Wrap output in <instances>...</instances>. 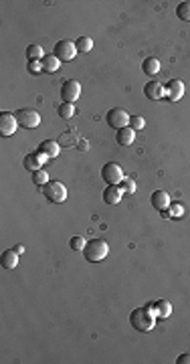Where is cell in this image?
<instances>
[{
    "instance_id": "cell-12",
    "label": "cell",
    "mask_w": 190,
    "mask_h": 364,
    "mask_svg": "<svg viewBox=\"0 0 190 364\" xmlns=\"http://www.w3.org/2000/svg\"><path fill=\"white\" fill-rule=\"evenodd\" d=\"M47 160H49V158H47L43 152H35V154L24 156V160H22V166H24L26 170L35 172V170H40V168H43Z\"/></svg>"
},
{
    "instance_id": "cell-8",
    "label": "cell",
    "mask_w": 190,
    "mask_h": 364,
    "mask_svg": "<svg viewBox=\"0 0 190 364\" xmlns=\"http://www.w3.org/2000/svg\"><path fill=\"white\" fill-rule=\"evenodd\" d=\"M81 96V83L77 79H67L61 87V99L65 103H75Z\"/></svg>"
},
{
    "instance_id": "cell-3",
    "label": "cell",
    "mask_w": 190,
    "mask_h": 364,
    "mask_svg": "<svg viewBox=\"0 0 190 364\" xmlns=\"http://www.w3.org/2000/svg\"><path fill=\"white\" fill-rule=\"evenodd\" d=\"M43 194L49 202H55V205H61V202L67 200V188L61 180H49L43 186Z\"/></svg>"
},
{
    "instance_id": "cell-5",
    "label": "cell",
    "mask_w": 190,
    "mask_h": 364,
    "mask_svg": "<svg viewBox=\"0 0 190 364\" xmlns=\"http://www.w3.org/2000/svg\"><path fill=\"white\" fill-rule=\"evenodd\" d=\"M17 119L19 126L24 130H35L40 126V115L37 110H29V107H22V110L17 112Z\"/></svg>"
},
{
    "instance_id": "cell-18",
    "label": "cell",
    "mask_w": 190,
    "mask_h": 364,
    "mask_svg": "<svg viewBox=\"0 0 190 364\" xmlns=\"http://www.w3.org/2000/svg\"><path fill=\"white\" fill-rule=\"evenodd\" d=\"M0 263H2L4 269H15L19 265V253L15 249H8L2 253V259H0Z\"/></svg>"
},
{
    "instance_id": "cell-9",
    "label": "cell",
    "mask_w": 190,
    "mask_h": 364,
    "mask_svg": "<svg viewBox=\"0 0 190 364\" xmlns=\"http://www.w3.org/2000/svg\"><path fill=\"white\" fill-rule=\"evenodd\" d=\"M77 47H75V43L73 40H59V43L55 45V49H53V55L55 57H59L61 61H73L75 59V55H77Z\"/></svg>"
},
{
    "instance_id": "cell-14",
    "label": "cell",
    "mask_w": 190,
    "mask_h": 364,
    "mask_svg": "<svg viewBox=\"0 0 190 364\" xmlns=\"http://www.w3.org/2000/svg\"><path fill=\"white\" fill-rule=\"evenodd\" d=\"M38 152H43L47 158H57L61 152V144L55 140H45L38 144Z\"/></svg>"
},
{
    "instance_id": "cell-21",
    "label": "cell",
    "mask_w": 190,
    "mask_h": 364,
    "mask_svg": "<svg viewBox=\"0 0 190 364\" xmlns=\"http://www.w3.org/2000/svg\"><path fill=\"white\" fill-rule=\"evenodd\" d=\"M26 57L29 61H43L45 59V51L40 45H29L26 47Z\"/></svg>"
},
{
    "instance_id": "cell-7",
    "label": "cell",
    "mask_w": 190,
    "mask_h": 364,
    "mask_svg": "<svg viewBox=\"0 0 190 364\" xmlns=\"http://www.w3.org/2000/svg\"><path fill=\"white\" fill-rule=\"evenodd\" d=\"M17 128H19V119H17V114L12 112H0V136H12V134H17Z\"/></svg>"
},
{
    "instance_id": "cell-30",
    "label": "cell",
    "mask_w": 190,
    "mask_h": 364,
    "mask_svg": "<svg viewBox=\"0 0 190 364\" xmlns=\"http://www.w3.org/2000/svg\"><path fill=\"white\" fill-rule=\"evenodd\" d=\"M144 126H146V119H144L142 115H132V117H130V128H133L135 132H138V130H144Z\"/></svg>"
},
{
    "instance_id": "cell-29",
    "label": "cell",
    "mask_w": 190,
    "mask_h": 364,
    "mask_svg": "<svg viewBox=\"0 0 190 364\" xmlns=\"http://www.w3.org/2000/svg\"><path fill=\"white\" fill-rule=\"evenodd\" d=\"M168 217H174V219H180L184 217V207L178 205V202H174V205L168 207Z\"/></svg>"
},
{
    "instance_id": "cell-2",
    "label": "cell",
    "mask_w": 190,
    "mask_h": 364,
    "mask_svg": "<svg viewBox=\"0 0 190 364\" xmlns=\"http://www.w3.org/2000/svg\"><path fill=\"white\" fill-rule=\"evenodd\" d=\"M107 253H110V245H107L103 239H93V241H89L85 245L83 257L89 263H97V261H103L107 257Z\"/></svg>"
},
{
    "instance_id": "cell-16",
    "label": "cell",
    "mask_w": 190,
    "mask_h": 364,
    "mask_svg": "<svg viewBox=\"0 0 190 364\" xmlns=\"http://www.w3.org/2000/svg\"><path fill=\"white\" fill-rule=\"evenodd\" d=\"M115 140H117V144H119V146H130V144H133V140H135V130H133V128H130V126L121 128V130H117V134H115Z\"/></svg>"
},
{
    "instance_id": "cell-34",
    "label": "cell",
    "mask_w": 190,
    "mask_h": 364,
    "mask_svg": "<svg viewBox=\"0 0 190 364\" xmlns=\"http://www.w3.org/2000/svg\"><path fill=\"white\" fill-rule=\"evenodd\" d=\"M15 251L20 255V253H24V247H22V245H17V247H15Z\"/></svg>"
},
{
    "instance_id": "cell-24",
    "label": "cell",
    "mask_w": 190,
    "mask_h": 364,
    "mask_svg": "<svg viewBox=\"0 0 190 364\" xmlns=\"http://www.w3.org/2000/svg\"><path fill=\"white\" fill-rule=\"evenodd\" d=\"M176 17L184 22H190V2H180L176 6Z\"/></svg>"
},
{
    "instance_id": "cell-33",
    "label": "cell",
    "mask_w": 190,
    "mask_h": 364,
    "mask_svg": "<svg viewBox=\"0 0 190 364\" xmlns=\"http://www.w3.org/2000/svg\"><path fill=\"white\" fill-rule=\"evenodd\" d=\"M176 364H190V354H180L176 358Z\"/></svg>"
},
{
    "instance_id": "cell-20",
    "label": "cell",
    "mask_w": 190,
    "mask_h": 364,
    "mask_svg": "<svg viewBox=\"0 0 190 364\" xmlns=\"http://www.w3.org/2000/svg\"><path fill=\"white\" fill-rule=\"evenodd\" d=\"M43 69H45L47 73L59 71V69H61V59L55 57V55H45V59H43Z\"/></svg>"
},
{
    "instance_id": "cell-1",
    "label": "cell",
    "mask_w": 190,
    "mask_h": 364,
    "mask_svg": "<svg viewBox=\"0 0 190 364\" xmlns=\"http://www.w3.org/2000/svg\"><path fill=\"white\" fill-rule=\"evenodd\" d=\"M130 324L138 332H150L156 324V309L154 304H148L144 307H135L130 314Z\"/></svg>"
},
{
    "instance_id": "cell-25",
    "label": "cell",
    "mask_w": 190,
    "mask_h": 364,
    "mask_svg": "<svg viewBox=\"0 0 190 364\" xmlns=\"http://www.w3.org/2000/svg\"><path fill=\"white\" fill-rule=\"evenodd\" d=\"M33 182L37 184V186H40L43 188L47 182H49V174H47V170L45 168H40V170H35L33 172Z\"/></svg>"
},
{
    "instance_id": "cell-27",
    "label": "cell",
    "mask_w": 190,
    "mask_h": 364,
    "mask_svg": "<svg viewBox=\"0 0 190 364\" xmlns=\"http://www.w3.org/2000/svg\"><path fill=\"white\" fill-rule=\"evenodd\" d=\"M119 188H121V191H124L126 194H133L135 192V188H138V186H135V182H133V178H124V180H121L119 182Z\"/></svg>"
},
{
    "instance_id": "cell-23",
    "label": "cell",
    "mask_w": 190,
    "mask_h": 364,
    "mask_svg": "<svg viewBox=\"0 0 190 364\" xmlns=\"http://www.w3.org/2000/svg\"><path fill=\"white\" fill-rule=\"evenodd\" d=\"M75 47H77L79 53H89V51L93 49V38H91V37H79L77 43H75Z\"/></svg>"
},
{
    "instance_id": "cell-26",
    "label": "cell",
    "mask_w": 190,
    "mask_h": 364,
    "mask_svg": "<svg viewBox=\"0 0 190 364\" xmlns=\"http://www.w3.org/2000/svg\"><path fill=\"white\" fill-rule=\"evenodd\" d=\"M59 115L63 117V119H71L73 115H75V105L73 103H61L59 105Z\"/></svg>"
},
{
    "instance_id": "cell-10",
    "label": "cell",
    "mask_w": 190,
    "mask_h": 364,
    "mask_svg": "<svg viewBox=\"0 0 190 364\" xmlns=\"http://www.w3.org/2000/svg\"><path fill=\"white\" fill-rule=\"evenodd\" d=\"M164 87H166V97L170 101H180L184 97V83L180 79H170Z\"/></svg>"
},
{
    "instance_id": "cell-11",
    "label": "cell",
    "mask_w": 190,
    "mask_h": 364,
    "mask_svg": "<svg viewBox=\"0 0 190 364\" xmlns=\"http://www.w3.org/2000/svg\"><path fill=\"white\" fill-rule=\"evenodd\" d=\"M144 96L152 101H158L166 96V87L162 83H158V81H148V83L144 85Z\"/></svg>"
},
{
    "instance_id": "cell-22",
    "label": "cell",
    "mask_w": 190,
    "mask_h": 364,
    "mask_svg": "<svg viewBox=\"0 0 190 364\" xmlns=\"http://www.w3.org/2000/svg\"><path fill=\"white\" fill-rule=\"evenodd\" d=\"M77 142H79V136H77V132L75 130H67L63 136H61V146H77Z\"/></svg>"
},
{
    "instance_id": "cell-17",
    "label": "cell",
    "mask_w": 190,
    "mask_h": 364,
    "mask_svg": "<svg viewBox=\"0 0 190 364\" xmlns=\"http://www.w3.org/2000/svg\"><path fill=\"white\" fill-rule=\"evenodd\" d=\"M154 309H156V318L166 320V318H170V314H172V304H170L168 300H158V302L154 304Z\"/></svg>"
},
{
    "instance_id": "cell-15",
    "label": "cell",
    "mask_w": 190,
    "mask_h": 364,
    "mask_svg": "<svg viewBox=\"0 0 190 364\" xmlns=\"http://www.w3.org/2000/svg\"><path fill=\"white\" fill-rule=\"evenodd\" d=\"M121 196H124V191H121L119 186L107 184V188L103 191V200L107 202V205H117V202L121 200Z\"/></svg>"
},
{
    "instance_id": "cell-32",
    "label": "cell",
    "mask_w": 190,
    "mask_h": 364,
    "mask_svg": "<svg viewBox=\"0 0 190 364\" xmlns=\"http://www.w3.org/2000/svg\"><path fill=\"white\" fill-rule=\"evenodd\" d=\"M87 148H89V142H87V140H79V142H77V150L87 152Z\"/></svg>"
},
{
    "instance_id": "cell-13",
    "label": "cell",
    "mask_w": 190,
    "mask_h": 364,
    "mask_svg": "<svg viewBox=\"0 0 190 364\" xmlns=\"http://www.w3.org/2000/svg\"><path fill=\"white\" fill-rule=\"evenodd\" d=\"M170 205H172V200H170V194H168L166 191H156V192L152 194V207H154L156 211L164 212V211H168Z\"/></svg>"
},
{
    "instance_id": "cell-19",
    "label": "cell",
    "mask_w": 190,
    "mask_h": 364,
    "mask_svg": "<svg viewBox=\"0 0 190 364\" xmlns=\"http://www.w3.org/2000/svg\"><path fill=\"white\" fill-rule=\"evenodd\" d=\"M160 61L156 59V57H148V59H144V63H142V71L146 73V75H158L160 73Z\"/></svg>"
},
{
    "instance_id": "cell-31",
    "label": "cell",
    "mask_w": 190,
    "mask_h": 364,
    "mask_svg": "<svg viewBox=\"0 0 190 364\" xmlns=\"http://www.w3.org/2000/svg\"><path fill=\"white\" fill-rule=\"evenodd\" d=\"M29 71L33 75H38L40 71H45L43 69V61H29Z\"/></svg>"
},
{
    "instance_id": "cell-28",
    "label": "cell",
    "mask_w": 190,
    "mask_h": 364,
    "mask_svg": "<svg viewBox=\"0 0 190 364\" xmlns=\"http://www.w3.org/2000/svg\"><path fill=\"white\" fill-rule=\"evenodd\" d=\"M85 239L81 237V235H77V237H71V241H69V247L73 249V251H83L85 249Z\"/></svg>"
},
{
    "instance_id": "cell-6",
    "label": "cell",
    "mask_w": 190,
    "mask_h": 364,
    "mask_svg": "<svg viewBox=\"0 0 190 364\" xmlns=\"http://www.w3.org/2000/svg\"><path fill=\"white\" fill-rule=\"evenodd\" d=\"M107 124H110V128L114 130H121V128H126L130 126V114L126 110H121V107H114V110L107 112Z\"/></svg>"
},
{
    "instance_id": "cell-4",
    "label": "cell",
    "mask_w": 190,
    "mask_h": 364,
    "mask_svg": "<svg viewBox=\"0 0 190 364\" xmlns=\"http://www.w3.org/2000/svg\"><path fill=\"white\" fill-rule=\"evenodd\" d=\"M101 178L107 184L117 186L126 176H124V170H121V166L117 164V162H107V164L101 168Z\"/></svg>"
}]
</instances>
